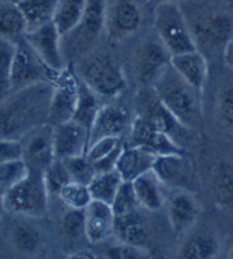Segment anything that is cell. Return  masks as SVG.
I'll use <instances>...</instances> for the list:
<instances>
[{"mask_svg": "<svg viewBox=\"0 0 233 259\" xmlns=\"http://www.w3.org/2000/svg\"><path fill=\"white\" fill-rule=\"evenodd\" d=\"M52 84L42 82L16 90L0 103V138H22L49 123Z\"/></svg>", "mask_w": 233, "mask_h": 259, "instance_id": "6da1fadb", "label": "cell"}, {"mask_svg": "<svg viewBox=\"0 0 233 259\" xmlns=\"http://www.w3.org/2000/svg\"><path fill=\"white\" fill-rule=\"evenodd\" d=\"M154 90L162 104L176 116L179 123L188 129H195L199 124L202 116L201 93L185 82L171 65L154 84Z\"/></svg>", "mask_w": 233, "mask_h": 259, "instance_id": "7a4b0ae2", "label": "cell"}, {"mask_svg": "<svg viewBox=\"0 0 233 259\" xmlns=\"http://www.w3.org/2000/svg\"><path fill=\"white\" fill-rule=\"evenodd\" d=\"M49 191L41 172H33L4 191L7 213L28 219H42L49 213Z\"/></svg>", "mask_w": 233, "mask_h": 259, "instance_id": "3957f363", "label": "cell"}, {"mask_svg": "<svg viewBox=\"0 0 233 259\" xmlns=\"http://www.w3.org/2000/svg\"><path fill=\"white\" fill-rule=\"evenodd\" d=\"M76 75L100 98H116L126 89L123 68L107 53H97L83 61L76 70Z\"/></svg>", "mask_w": 233, "mask_h": 259, "instance_id": "277c9868", "label": "cell"}, {"mask_svg": "<svg viewBox=\"0 0 233 259\" xmlns=\"http://www.w3.org/2000/svg\"><path fill=\"white\" fill-rule=\"evenodd\" d=\"M154 28L171 56L198 50L193 31L186 23L182 10L173 0H165L156 8Z\"/></svg>", "mask_w": 233, "mask_h": 259, "instance_id": "5b68a950", "label": "cell"}, {"mask_svg": "<svg viewBox=\"0 0 233 259\" xmlns=\"http://www.w3.org/2000/svg\"><path fill=\"white\" fill-rule=\"evenodd\" d=\"M56 73H58L56 70L50 68L49 65L42 62V59L33 52V49L23 37L16 44L13 76H11V84L14 92L42 82L50 84Z\"/></svg>", "mask_w": 233, "mask_h": 259, "instance_id": "8992f818", "label": "cell"}, {"mask_svg": "<svg viewBox=\"0 0 233 259\" xmlns=\"http://www.w3.org/2000/svg\"><path fill=\"white\" fill-rule=\"evenodd\" d=\"M52 84V95L49 104V123L59 124L73 118L78 103L80 78L76 72L65 67L55 75Z\"/></svg>", "mask_w": 233, "mask_h": 259, "instance_id": "52a82bcc", "label": "cell"}, {"mask_svg": "<svg viewBox=\"0 0 233 259\" xmlns=\"http://www.w3.org/2000/svg\"><path fill=\"white\" fill-rule=\"evenodd\" d=\"M171 65V53L162 40L149 39L138 49L135 56V76L142 87H154L159 78Z\"/></svg>", "mask_w": 233, "mask_h": 259, "instance_id": "ba28073f", "label": "cell"}, {"mask_svg": "<svg viewBox=\"0 0 233 259\" xmlns=\"http://www.w3.org/2000/svg\"><path fill=\"white\" fill-rule=\"evenodd\" d=\"M20 140L23 146L22 158L28 164L30 171L42 174L56 158L53 146V124H41L27 132Z\"/></svg>", "mask_w": 233, "mask_h": 259, "instance_id": "9c48e42d", "label": "cell"}, {"mask_svg": "<svg viewBox=\"0 0 233 259\" xmlns=\"http://www.w3.org/2000/svg\"><path fill=\"white\" fill-rule=\"evenodd\" d=\"M129 145L140 146L151 154L168 155V154H185L182 145L171 135L154 127L146 118L135 115L129 129Z\"/></svg>", "mask_w": 233, "mask_h": 259, "instance_id": "30bf717a", "label": "cell"}, {"mask_svg": "<svg viewBox=\"0 0 233 259\" xmlns=\"http://www.w3.org/2000/svg\"><path fill=\"white\" fill-rule=\"evenodd\" d=\"M25 42L31 47L33 52L42 59L44 64H47L50 68L64 70L65 61H64V52H62V36L55 27V23H45V25L27 31L23 36Z\"/></svg>", "mask_w": 233, "mask_h": 259, "instance_id": "8fae6325", "label": "cell"}, {"mask_svg": "<svg viewBox=\"0 0 233 259\" xmlns=\"http://www.w3.org/2000/svg\"><path fill=\"white\" fill-rule=\"evenodd\" d=\"M106 0H89L80 25L64 37L70 40V45L75 52L90 47L100 37L103 30H106Z\"/></svg>", "mask_w": 233, "mask_h": 259, "instance_id": "7c38bea8", "label": "cell"}, {"mask_svg": "<svg viewBox=\"0 0 233 259\" xmlns=\"http://www.w3.org/2000/svg\"><path fill=\"white\" fill-rule=\"evenodd\" d=\"M142 11L134 0H116L106 11V31L113 40L126 39L142 27Z\"/></svg>", "mask_w": 233, "mask_h": 259, "instance_id": "4fadbf2b", "label": "cell"}, {"mask_svg": "<svg viewBox=\"0 0 233 259\" xmlns=\"http://www.w3.org/2000/svg\"><path fill=\"white\" fill-rule=\"evenodd\" d=\"M53 146L58 160L86 155L89 149V129L73 120L53 126Z\"/></svg>", "mask_w": 233, "mask_h": 259, "instance_id": "5bb4252c", "label": "cell"}, {"mask_svg": "<svg viewBox=\"0 0 233 259\" xmlns=\"http://www.w3.org/2000/svg\"><path fill=\"white\" fill-rule=\"evenodd\" d=\"M131 124L132 118L126 107L119 104L101 106L89 132V145L106 137L122 138L123 134L131 129Z\"/></svg>", "mask_w": 233, "mask_h": 259, "instance_id": "9a60e30c", "label": "cell"}, {"mask_svg": "<svg viewBox=\"0 0 233 259\" xmlns=\"http://www.w3.org/2000/svg\"><path fill=\"white\" fill-rule=\"evenodd\" d=\"M191 31L196 44H204L210 49L221 47L225 50L227 44L233 39V19L222 13L210 14L199 19Z\"/></svg>", "mask_w": 233, "mask_h": 259, "instance_id": "2e32d148", "label": "cell"}, {"mask_svg": "<svg viewBox=\"0 0 233 259\" xmlns=\"http://www.w3.org/2000/svg\"><path fill=\"white\" fill-rule=\"evenodd\" d=\"M154 174L162 185L170 188H185L193 179V166L185 154L157 155L152 166Z\"/></svg>", "mask_w": 233, "mask_h": 259, "instance_id": "e0dca14e", "label": "cell"}, {"mask_svg": "<svg viewBox=\"0 0 233 259\" xmlns=\"http://www.w3.org/2000/svg\"><path fill=\"white\" fill-rule=\"evenodd\" d=\"M167 213L171 230L176 234H182L196 224V221L199 219L201 208L198 200L188 191L180 190L168 199Z\"/></svg>", "mask_w": 233, "mask_h": 259, "instance_id": "ac0fdd59", "label": "cell"}, {"mask_svg": "<svg viewBox=\"0 0 233 259\" xmlns=\"http://www.w3.org/2000/svg\"><path fill=\"white\" fill-rule=\"evenodd\" d=\"M86 211V238L90 244H100L113 234L115 213L110 203L92 200Z\"/></svg>", "mask_w": 233, "mask_h": 259, "instance_id": "d6986e66", "label": "cell"}, {"mask_svg": "<svg viewBox=\"0 0 233 259\" xmlns=\"http://www.w3.org/2000/svg\"><path fill=\"white\" fill-rule=\"evenodd\" d=\"M171 67L185 82H188L199 93L204 92L208 75V65L205 56L201 52L193 50L171 56Z\"/></svg>", "mask_w": 233, "mask_h": 259, "instance_id": "ffe728a7", "label": "cell"}, {"mask_svg": "<svg viewBox=\"0 0 233 259\" xmlns=\"http://www.w3.org/2000/svg\"><path fill=\"white\" fill-rule=\"evenodd\" d=\"M154 160L156 155L149 151L140 146L125 145L119 157V161H116L115 171L122 176L125 182H134L137 177L152 169Z\"/></svg>", "mask_w": 233, "mask_h": 259, "instance_id": "44dd1931", "label": "cell"}, {"mask_svg": "<svg viewBox=\"0 0 233 259\" xmlns=\"http://www.w3.org/2000/svg\"><path fill=\"white\" fill-rule=\"evenodd\" d=\"M113 234L119 238L120 242L145 247L149 236V230L143 214L138 209H135L128 214L115 216Z\"/></svg>", "mask_w": 233, "mask_h": 259, "instance_id": "7402d4cb", "label": "cell"}, {"mask_svg": "<svg viewBox=\"0 0 233 259\" xmlns=\"http://www.w3.org/2000/svg\"><path fill=\"white\" fill-rule=\"evenodd\" d=\"M177 254L182 259H213L219 254V241L210 230H201L183 242Z\"/></svg>", "mask_w": 233, "mask_h": 259, "instance_id": "603a6c76", "label": "cell"}, {"mask_svg": "<svg viewBox=\"0 0 233 259\" xmlns=\"http://www.w3.org/2000/svg\"><path fill=\"white\" fill-rule=\"evenodd\" d=\"M89 0H58L53 23L62 37L68 36L83 20Z\"/></svg>", "mask_w": 233, "mask_h": 259, "instance_id": "cb8c5ba5", "label": "cell"}, {"mask_svg": "<svg viewBox=\"0 0 233 259\" xmlns=\"http://www.w3.org/2000/svg\"><path fill=\"white\" fill-rule=\"evenodd\" d=\"M132 185L142 208L148 211H159L165 203V197L162 193V182L157 179L152 169L137 177Z\"/></svg>", "mask_w": 233, "mask_h": 259, "instance_id": "d4e9b609", "label": "cell"}, {"mask_svg": "<svg viewBox=\"0 0 233 259\" xmlns=\"http://www.w3.org/2000/svg\"><path fill=\"white\" fill-rule=\"evenodd\" d=\"M212 193L215 203L224 209H233V163L219 161L212 174Z\"/></svg>", "mask_w": 233, "mask_h": 259, "instance_id": "484cf974", "label": "cell"}, {"mask_svg": "<svg viewBox=\"0 0 233 259\" xmlns=\"http://www.w3.org/2000/svg\"><path fill=\"white\" fill-rule=\"evenodd\" d=\"M56 2L58 0H17L16 4L25 19L27 31L53 22Z\"/></svg>", "mask_w": 233, "mask_h": 259, "instance_id": "4316f807", "label": "cell"}, {"mask_svg": "<svg viewBox=\"0 0 233 259\" xmlns=\"http://www.w3.org/2000/svg\"><path fill=\"white\" fill-rule=\"evenodd\" d=\"M27 33V23L17 4L0 0V37L19 42Z\"/></svg>", "mask_w": 233, "mask_h": 259, "instance_id": "83f0119b", "label": "cell"}, {"mask_svg": "<svg viewBox=\"0 0 233 259\" xmlns=\"http://www.w3.org/2000/svg\"><path fill=\"white\" fill-rule=\"evenodd\" d=\"M98 95L93 92L86 82H83L80 79V89H78V103H76V109L73 113V121L84 126L86 129H89L95 121L98 110H100V103H98Z\"/></svg>", "mask_w": 233, "mask_h": 259, "instance_id": "f1b7e54d", "label": "cell"}, {"mask_svg": "<svg viewBox=\"0 0 233 259\" xmlns=\"http://www.w3.org/2000/svg\"><path fill=\"white\" fill-rule=\"evenodd\" d=\"M10 239L16 251L20 254H34L42 247L41 231L30 224H16L10 231Z\"/></svg>", "mask_w": 233, "mask_h": 259, "instance_id": "f546056e", "label": "cell"}, {"mask_svg": "<svg viewBox=\"0 0 233 259\" xmlns=\"http://www.w3.org/2000/svg\"><path fill=\"white\" fill-rule=\"evenodd\" d=\"M123 182L125 180L115 169L106 171V172H97L89 182V190H90L92 199L112 203L113 197L119 193Z\"/></svg>", "mask_w": 233, "mask_h": 259, "instance_id": "4dcf8cb0", "label": "cell"}, {"mask_svg": "<svg viewBox=\"0 0 233 259\" xmlns=\"http://www.w3.org/2000/svg\"><path fill=\"white\" fill-rule=\"evenodd\" d=\"M16 44L10 39L0 37V103L11 95L13 84V61L16 53Z\"/></svg>", "mask_w": 233, "mask_h": 259, "instance_id": "1f68e13d", "label": "cell"}, {"mask_svg": "<svg viewBox=\"0 0 233 259\" xmlns=\"http://www.w3.org/2000/svg\"><path fill=\"white\" fill-rule=\"evenodd\" d=\"M58 197L67 208L73 209H86L89 203L93 200L89 185L80 182H70L68 185H65L58 194Z\"/></svg>", "mask_w": 233, "mask_h": 259, "instance_id": "d6a6232c", "label": "cell"}, {"mask_svg": "<svg viewBox=\"0 0 233 259\" xmlns=\"http://www.w3.org/2000/svg\"><path fill=\"white\" fill-rule=\"evenodd\" d=\"M42 177H44V182H45V186H47V191H49L50 196L52 194L58 196L65 185H68L70 182H73L72 176H70V172L67 169L65 161L58 160V158H55L50 166L42 172Z\"/></svg>", "mask_w": 233, "mask_h": 259, "instance_id": "836d02e7", "label": "cell"}, {"mask_svg": "<svg viewBox=\"0 0 233 259\" xmlns=\"http://www.w3.org/2000/svg\"><path fill=\"white\" fill-rule=\"evenodd\" d=\"M30 174V168L23 158L0 163V190L5 191Z\"/></svg>", "mask_w": 233, "mask_h": 259, "instance_id": "e575fe53", "label": "cell"}, {"mask_svg": "<svg viewBox=\"0 0 233 259\" xmlns=\"http://www.w3.org/2000/svg\"><path fill=\"white\" fill-rule=\"evenodd\" d=\"M110 205H112L115 216L128 214V213H131V211L142 208V206H140L138 199H137L132 182H123L122 183L119 193H116V196L113 197Z\"/></svg>", "mask_w": 233, "mask_h": 259, "instance_id": "d590c367", "label": "cell"}, {"mask_svg": "<svg viewBox=\"0 0 233 259\" xmlns=\"http://www.w3.org/2000/svg\"><path fill=\"white\" fill-rule=\"evenodd\" d=\"M61 231L64 236L70 239L86 236V211L68 208V211L61 219Z\"/></svg>", "mask_w": 233, "mask_h": 259, "instance_id": "8d00e7d4", "label": "cell"}, {"mask_svg": "<svg viewBox=\"0 0 233 259\" xmlns=\"http://www.w3.org/2000/svg\"><path fill=\"white\" fill-rule=\"evenodd\" d=\"M64 161L67 164V169H68L70 176H72L73 182L89 185V182L93 179V176L97 174L95 168H93V163L87 158V155L73 157V158H68Z\"/></svg>", "mask_w": 233, "mask_h": 259, "instance_id": "74e56055", "label": "cell"}, {"mask_svg": "<svg viewBox=\"0 0 233 259\" xmlns=\"http://www.w3.org/2000/svg\"><path fill=\"white\" fill-rule=\"evenodd\" d=\"M104 256L109 259H143V257H149V251L140 245L119 242L116 245L107 247Z\"/></svg>", "mask_w": 233, "mask_h": 259, "instance_id": "f35d334b", "label": "cell"}, {"mask_svg": "<svg viewBox=\"0 0 233 259\" xmlns=\"http://www.w3.org/2000/svg\"><path fill=\"white\" fill-rule=\"evenodd\" d=\"M123 143H122V138L119 137H106V138H100L97 141H93V143L89 145V149H87V158L95 163L101 158H104L106 155H109L110 152H113L116 148H120Z\"/></svg>", "mask_w": 233, "mask_h": 259, "instance_id": "ab89813d", "label": "cell"}, {"mask_svg": "<svg viewBox=\"0 0 233 259\" xmlns=\"http://www.w3.org/2000/svg\"><path fill=\"white\" fill-rule=\"evenodd\" d=\"M218 115L224 126L233 129V85L225 87L218 98Z\"/></svg>", "mask_w": 233, "mask_h": 259, "instance_id": "60d3db41", "label": "cell"}, {"mask_svg": "<svg viewBox=\"0 0 233 259\" xmlns=\"http://www.w3.org/2000/svg\"><path fill=\"white\" fill-rule=\"evenodd\" d=\"M23 146L19 138H0V163L22 158Z\"/></svg>", "mask_w": 233, "mask_h": 259, "instance_id": "b9f144b4", "label": "cell"}, {"mask_svg": "<svg viewBox=\"0 0 233 259\" xmlns=\"http://www.w3.org/2000/svg\"><path fill=\"white\" fill-rule=\"evenodd\" d=\"M224 58H225V62L228 67L233 68V39L227 44L225 50H224Z\"/></svg>", "mask_w": 233, "mask_h": 259, "instance_id": "7bdbcfd3", "label": "cell"}, {"mask_svg": "<svg viewBox=\"0 0 233 259\" xmlns=\"http://www.w3.org/2000/svg\"><path fill=\"white\" fill-rule=\"evenodd\" d=\"M68 257H95V254L90 253V251H86V250H80V251H75V253H70Z\"/></svg>", "mask_w": 233, "mask_h": 259, "instance_id": "ee69618b", "label": "cell"}, {"mask_svg": "<svg viewBox=\"0 0 233 259\" xmlns=\"http://www.w3.org/2000/svg\"><path fill=\"white\" fill-rule=\"evenodd\" d=\"M5 211V208H4V191L0 190V219H2V213Z\"/></svg>", "mask_w": 233, "mask_h": 259, "instance_id": "f6af8a7d", "label": "cell"}, {"mask_svg": "<svg viewBox=\"0 0 233 259\" xmlns=\"http://www.w3.org/2000/svg\"><path fill=\"white\" fill-rule=\"evenodd\" d=\"M230 257L233 259V247H231V250H230Z\"/></svg>", "mask_w": 233, "mask_h": 259, "instance_id": "bcb514c9", "label": "cell"}, {"mask_svg": "<svg viewBox=\"0 0 233 259\" xmlns=\"http://www.w3.org/2000/svg\"><path fill=\"white\" fill-rule=\"evenodd\" d=\"M225 2H227V4H233V0H225Z\"/></svg>", "mask_w": 233, "mask_h": 259, "instance_id": "7dc6e473", "label": "cell"}, {"mask_svg": "<svg viewBox=\"0 0 233 259\" xmlns=\"http://www.w3.org/2000/svg\"><path fill=\"white\" fill-rule=\"evenodd\" d=\"M173 2H174V0H173Z\"/></svg>", "mask_w": 233, "mask_h": 259, "instance_id": "c3c4849f", "label": "cell"}]
</instances>
